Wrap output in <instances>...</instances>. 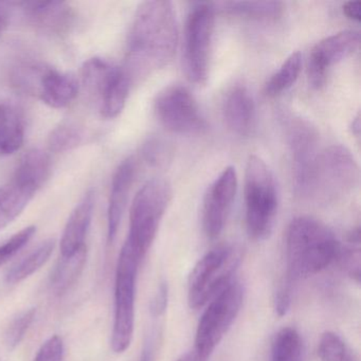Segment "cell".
Segmentation results:
<instances>
[{
	"mask_svg": "<svg viewBox=\"0 0 361 361\" xmlns=\"http://www.w3.org/2000/svg\"><path fill=\"white\" fill-rule=\"evenodd\" d=\"M94 192L88 191L71 212L60 243L61 257H71L85 248L86 236L92 225Z\"/></svg>",
	"mask_w": 361,
	"mask_h": 361,
	"instance_id": "e0dca14e",
	"label": "cell"
},
{
	"mask_svg": "<svg viewBox=\"0 0 361 361\" xmlns=\"http://www.w3.org/2000/svg\"><path fill=\"white\" fill-rule=\"evenodd\" d=\"M35 314H37V310L30 308V310L20 312L10 322L5 335L6 344L10 350H16L20 345V342L24 340L27 331H29L31 324L35 321Z\"/></svg>",
	"mask_w": 361,
	"mask_h": 361,
	"instance_id": "4dcf8cb0",
	"label": "cell"
},
{
	"mask_svg": "<svg viewBox=\"0 0 361 361\" xmlns=\"http://www.w3.org/2000/svg\"><path fill=\"white\" fill-rule=\"evenodd\" d=\"M172 200V188L162 178L147 181L135 196L130 212V230L124 246L141 262L151 249L164 213Z\"/></svg>",
	"mask_w": 361,
	"mask_h": 361,
	"instance_id": "5b68a950",
	"label": "cell"
},
{
	"mask_svg": "<svg viewBox=\"0 0 361 361\" xmlns=\"http://www.w3.org/2000/svg\"><path fill=\"white\" fill-rule=\"evenodd\" d=\"M136 173V162L133 158L122 161L114 174L107 210V243L115 240L128 204L130 189Z\"/></svg>",
	"mask_w": 361,
	"mask_h": 361,
	"instance_id": "2e32d148",
	"label": "cell"
},
{
	"mask_svg": "<svg viewBox=\"0 0 361 361\" xmlns=\"http://www.w3.org/2000/svg\"><path fill=\"white\" fill-rule=\"evenodd\" d=\"M236 263L235 249L229 245H219L208 251L190 274L188 299L191 308L204 307L229 285L234 280Z\"/></svg>",
	"mask_w": 361,
	"mask_h": 361,
	"instance_id": "9c48e42d",
	"label": "cell"
},
{
	"mask_svg": "<svg viewBox=\"0 0 361 361\" xmlns=\"http://www.w3.org/2000/svg\"><path fill=\"white\" fill-rule=\"evenodd\" d=\"M178 361H195V359H194V357H185V358L180 359V360Z\"/></svg>",
	"mask_w": 361,
	"mask_h": 361,
	"instance_id": "f35d334b",
	"label": "cell"
},
{
	"mask_svg": "<svg viewBox=\"0 0 361 361\" xmlns=\"http://www.w3.org/2000/svg\"><path fill=\"white\" fill-rule=\"evenodd\" d=\"M289 147L293 160L295 187L299 185L319 153L318 133L310 122L301 118H291L287 122Z\"/></svg>",
	"mask_w": 361,
	"mask_h": 361,
	"instance_id": "9a60e30c",
	"label": "cell"
},
{
	"mask_svg": "<svg viewBox=\"0 0 361 361\" xmlns=\"http://www.w3.org/2000/svg\"><path fill=\"white\" fill-rule=\"evenodd\" d=\"M83 139V133L73 124H61L48 137V147L56 153L71 151L77 147Z\"/></svg>",
	"mask_w": 361,
	"mask_h": 361,
	"instance_id": "f1b7e54d",
	"label": "cell"
},
{
	"mask_svg": "<svg viewBox=\"0 0 361 361\" xmlns=\"http://www.w3.org/2000/svg\"><path fill=\"white\" fill-rule=\"evenodd\" d=\"M271 361H303L301 336L291 327L281 329L271 345Z\"/></svg>",
	"mask_w": 361,
	"mask_h": 361,
	"instance_id": "4316f807",
	"label": "cell"
},
{
	"mask_svg": "<svg viewBox=\"0 0 361 361\" xmlns=\"http://www.w3.org/2000/svg\"><path fill=\"white\" fill-rule=\"evenodd\" d=\"M343 14L346 18L350 20H354V22L359 23L361 20V3L359 0H355V1H348L344 4Z\"/></svg>",
	"mask_w": 361,
	"mask_h": 361,
	"instance_id": "d590c367",
	"label": "cell"
},
{
	"mask_svg": "<svg viewBox=\"0 0 361 361\" xmlns=\"http://www.w3.org/2000/svg\"><path fill=\"white\" fill-rule=\"evenodd\" d=\"M301 71V54L298 51L293 52L268 80L265 85V94L268 97H276L287 92L295 85Z\"/></svg>",
	"mask_w": 361,
	"mask_h": 361,
	"instance_id": "484cf974",
	"label": "cell"
},
{
	"mask_svg": "<svg viewBox=\"0 0 361 361\" xmlns=\"http://www.w3.org/2000/svg\"><path fill=\"white\" fill-rule=\"evenodd\" d=\"M32 90L47 106L61 109L71 105L77 98L79 82L71 73L41 66Z\"/></svg>",
	"mask_w": 361,
	"mask_h": 361,
	"instance_id": "5bb4252c",
	"label": "cell"
},
{
	"mask_svg": "<svg viewBox=\"0 0 361 361\" xmlns=\"http://www.w3.org/2000/svg\"><path fill=\"white\" fill-rule=\"evenodd\" d=\"M52 166L49 155L39 149L27 152L18 162L13 178L39 191L51 175Z\"/></svg>",
	"mask_w": 361,
	"mask_h": 361,
	"instance_id": "7402d4cb",
	"label": "cell"
},
{
	"mask_svg": "<svg viewBox=\"0 0 361 361\" xmlns=\"http://www.w3.org/2000/svg\"><path fill=\"white\" fill-rule=\"evenodd\" d=\"M358 177V166L352 153L342 145H331L319 151L295 191L303 197L331 202L352 191Z\"/></svg>",
	"mask_w": 361,
	"mask_h": 361,
	"instance_id": "3957f363",
	"label": "cell"
},
{
	"mask_svg": "<svg viewBox=\"0 0 361 361\" xmlns=\"http://www.w3.org/2000/svg\"><path fill=\"white\" fill-rule=\"evenodd\" d=\"M221 6L230 16L257 20H276L284 11V5L280 1H230Z\"/></svg>",
	"mask_w": 361,
	"mask_h": 361,
	"instance_id": "d4e9b609",
	"label": "cell"
},
{
	"mask_svg": "<svg viewBox=\"0 0 361 361\" xmlns=\"http://www.w3.org/2000/svg\"><path fill=\"white\" fill-rule=\"evenodd\" d=\"M54 248H56L54 240H47L42 243L27 257L20 259L8 270L5 276L6 283L10 285L18 284L32 276L49 261Z\"/></svg>",
	"mask_w": 361,
	"mask_h": 361,
	"instance_id": "cb8c5ba5",
	"label": "cell"
},
{
	"mask_svg": "<svg viewBox=\"0 0 361 361\" xmlns=\"http://www.w3.org/2000/svg\"><path fill=\"white\" fill-rule=\"evenodd\" d=\"M169 154H170V149L168 145L159 139L149 141L145 149V159L153 166L164 164L168 160Z\"/></svg>",
	"mask_w": 361,
	"mask_h": 361,
	"instance_id": "836d02e7",
	"label": "cell"
},
{
	"mask_svg": "<svg viewBox=\"0 0 361 361\" xmlns=\"http://www.w3.org/2000/svg\"><path fill=\"white\" fill-rule=\"evenodd\" d=\"M166 305H168V286L162 284L153 301L152 310L156 316H159L162 312H166Z\"/></svg>",
	"mask_w": 361,
	"mask_h": 361,
	"instance_id": "e575fe53",
	"label": "cell"
},
{
	"mask_svg": "<svg viewBox=\"0 0 361 361\" xmlns=\"http://www.w3.org/2000/svg\"><path fill=\"white\" fill-rule=\"evenodd\" d=\"M214 25L215 8L211 4H197L188 14L183 66L188 79L197 85L206 84L209 78Z\"/></svg>",
	"mask_w": 361,
	"mask_h": 361,
	"instance_id": "ba28073f",
	"label": "cell"
},
{
	"mask_svg": "<svg viewBox=\"0 0 361 361\" xmlns=\"http://www.w3.org/2000/svg\"><path fill=\"white\" fill-rule=\"evenodd\" d=\"M346 246L341 245L337 261L352 278L358 282L360 278V233L359 230L350 233Z\"/></svg>",
	"mask_w": 361,
	"mask_h": 361,
	"instance_id": "f546056e",
	"label": "cell"
},
{
	"mask_svg": "<svg viewBox=\"0 0 361 361\" xmlns=\"http://www.w3.org/2000/svg\"><path fill=\"white\" fill-rule=\"evenodd\" d=\"M223 116L232 133L240 136L248 135L255 118V101L250 92L242 86L231 88L224 100Z\"/></svg>",
	"mask_w": 361,
	"mask_h": 361,
	"instance_id": "d6986e66",
	"label": "cell"
},
{
	"mask_svg": "<svg viewBox=\"0 0 361 361\" xmlns=\"http://www.w3.org/2000/svg\"><path fill=\"white\" fill-rule=\"evenodd\" d=\"M82 80L88 92L98 99L102 117L114 119L122 113L132 84L124 68L104 59H90L82 68Z\"/></svg>",
	"mask_w": 361,
	"mask_h": 361,
	"instance_id": "30bf717a",
	"label": "cell"
},
{
	"mask_svg": "<svg viewBox=\"0 0 361 361\" xmlns=\"http://www.w3.org/2000/svg\"><path fill=\"white\" fill-rule=\"evenodd\" d=\"M242 285L233 280L208 304L195 336V361H207L225 337L242 307Z\"/></svg>",
	"mask_w": 361,
	"mask_h": 361,
	"instance_id": "8992f818",
	"label": "cell"
},
{
	"mask_svg": "<svg viewBox=\"0 0 361 361\" xmlns=\"http://www.w3.org/2000/svg\"><path fill=\"white\" fill-rule=\"evenodd\" d=\"M37 190L12 177L0 187V230L18 219L37 194Z\"/></svg>",
	"mask_w": 361,
	"mask_h": 361,
	"instance_id": "ffe728a7",
	"label": "cell"
},
{
	"mask_svg": "<svg viewBox=\"0 0 361 361\" xmlns=\"http://www.w3.org/2000/svg\"><path fill=\"white\" fill-rule=\"evenodd\" d=\"M23 6L31 24L48 35L67 32L75 18L71 6L62 1H31Z\"/></svg>",
	"mask_w": 361,
	"mask_h": 361,
	"instance_id": "ac0fdd59",
	"label": "cell"
},
{
	"mask_svg": "<svg viewBox=\"0 0 361 361\" xmlns=\"http://www.w3.org/2000/svg\"><path fill=\"white\" fill-rule=\"evenodd\" d=\"M141 263L123 245L116 268L115 312L111 341V348L117 354L130 348L134 336L136 283Z\"/></svg>",
	"mask_w": 361,
	"mask_h": 361,
	"instance_id": "52a82bcc",
	"label": "cell"
},
{
	"mask_svg": "<svg viewBox=\"0 0 361 361\" xmlns=\"http://www.w3.org/2000/svg\"><path fill=\"white\" fill-rule=\"evenodd\" d=\"M154 111L162 126L180 135L200 134L207 122L189 90L180 84L166 86L156 97Z\"/></svg>",
	"mask_w": 361,
	"mask_h": 361,
	"instance_id": "8fae6325",
	"label": "cell"
},
{
	"mask_svg": "<svg viewBox=\"0 0 361 361\" xmlns=\"http://www.w3.org/2000/svg\"><path fill=\"white\" fill-rule=\"evenodd\" d=\"M65 346L62 337L51 336L46 340L33 361H64Z\"/></svg>",
	"mask_w": 361,
	"mask_h": 361,
	"instance_id": "d6a6232c",
	"label": "cell"
},
{
	"mask_svg": "<svg viewBox=\"0 0 361 361\" xmlns=\"http://www.w3.org/2000/svg\"><path fill=\"white\" fill-rule=\"evenodd\" d=\"M25 130L20 111L13 105L0 104V157L12 155L22 149Z\"/></svg>",
	"mask_w": 361,
	"mask_h": 361,
	"instance_id": "44dd1931",
	"label": "cell"
},
{
	"mask_svg": "<svg viewBox=\"0 0 361 361\" xmlns=\"http://www.w3.org/2000/svg\"><path fill=\"white\" fill-rule=\"evenodd\" d=\"M341 243L335 233L318 219L300 216L293 219L286 234V283L308 278L337 261Z\"/></svg>",
	"mask_w": 361,
	"mask_h": 361,
	"instance_id": "7a4b0ae2",
	"label": "cell"
},
{
	"mask_svg": "<svg viewBox=\"0 0 361 361\" xmlns=\"http://www.w3.org/2000/svg\"><path fill=\"white\" fill-rule=\"evenodd\" d=\"M360 33L355 30H345L329 35L321 39L310 51L307 64L310 84L320 88L326 82L331 67L345 60L358 50Z\"/></svg>",
	"mask_w": 361,
	"mask_h": 361,
	"instance_id": "7c38bea8",
	"label": "cell"
},
{
	"mask_svg": "<svg viewBox=\"0 0 361 361\" xmlns=\"http://www.w3.org/2000/svg\"><path fill=\"white\" fill-rule=\"evenodd\" d=\"M245 207L249 236L264 240L271 234L279 208L276 178L262 158L249 157L245 171Z\"/></svg>",
	"mask_w": 361,
	"mask_h": 361,
	"instance_id": "277c9868",
	"label": "cell"
},
{
	"mask_svg": "<svg viewBox=\"0 0 361 361\" xmlns=\"http://www.w3.org/2000/svg\"><path fill=\"white\" fill-rule=\"evenodd\" d=\"M8 22H9V16L7 10L0 4V35H3L4 31L7 29Z\"/></svg>",
	"mask_w": 361,
	"mask_h": 361,
	"instance_id": "8d00e7d4",
	"label": "cell"
},
{
	"mask_svg": "<svg viewBox=\"0 0 361 361\" xmlns=\"http://www.w3.org/2000/svg\"><path fill=\"white\" fill-rule=\"evenodd\" d=\"M178 25L174 6L152 0L139 6L128 39L126 67L130 81L147 77L168 65L176 52Z\"/></svg>",
	"mask_w": 361,
	"mask_h": 361,
	"instance_id": "6da1fadb",
	"label": "cell"
},
{
	"mask_svg": "<svg viewBox=\"0 0 361 361\" xmlns=\"http://www.w3.org/2000/svg\"><path fill=\"white\" fill-rule=\"evenodd\" d=\"M35 232H37V227L29 226L14 234L3 245H0V266L5 265L14 255H18L30 242Z\"/></svg>",
	"mask_w": 361,
	"mask_h": 361,
	"instance_id": "1f68e13d",
	"label": "cell"
},
{
	"mask_svg": "<svg viewBox=\"0 0 361 361\" xmlns=\"http://www.w3.org/2000/svg\"><path fill=\"white\" fill-rule=\"evenodd\" d=\"M321 361H358L354 352L338 334L325 331L318 344Z\"/></svg>",
	"mask_w": 361,
	"mask_h": 361,
	"instance_id": "83f0119b",
	"label": "cell"
},
{
	"mask_svg": "<svg viewBox=\"0 0 361 361\" xmlns=\"http://www.w3.org/2000/svg\"><path fill=\"white\" fill-rule=\"evenodd\" d=\"M359 132H360V120H359V115L355 118V121L353 122V133L359 137Z\"/></svg>",
	"mask_w": 361,
	"mask_h": 361,
	"instance_id": "74e56055",
	"label": "cell"
},
{
	"mask_svg": "<svg viewBox=\"0 0 361 361\" xmlns=\"http://www.w3.org/2000/svg\"><path fill=\"white\" fill-rule=\"evenodd\" d=\"M87 259V247L71 257H61L49 279V286L54 295H65L77 282Z\"/></svg>",
	"mask_w": 361,
	"mask_h": 361,
	"instance_id": "603a6c76",
	"label": "cell"
},
{
	"mask_svg": "<svg viewBox=\"0 0 361 361\" xmlns=\"http://www.w3.org/2000/svg\"><path fill=\"white\" fill-rule=\"evenodd\" d=\"M238 191L235 168L227 166L208 188L202 204V227L209 238L223 232Z\"/></svg>",
	"mask_w": 361,
	"mask_h": 361,
	"instance_id": "4fadbf2b",
	"label": "cell"
}]
</instances>
